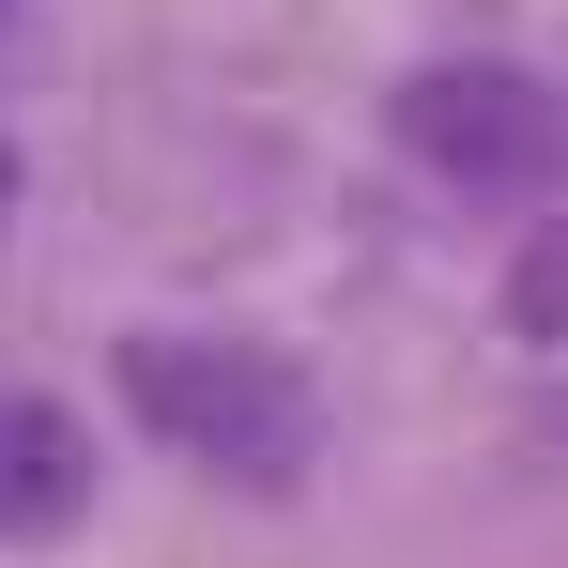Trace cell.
<instances>
[{
	"mask_svg": "<svg viewBox=\"0 0 568 568\" xmlns=\"http://www.w3.org/2000/svg\"><path fill=\"white\" fill-rule=\"evenodd\" d=\"M123 399H139L154 446H185V462L231 476V491H292V476L323 462L307 384H292L277 354H231V338H139V354H123Z\"/></svg>",
	"mask_w": 568,
	"mask_h": 568,
	"instance_id": "cell-1",
	"label": "cell"
},
{
	"mask_svg": "<svg viewBox=\"0 0 568 568\" xmlns=\"http://www.w3.org/2000/svg\"><path fill=\"white\" fill-rule=\"evenodd\" d=\"M0 185H16V170H0Z\"/></svg>",
	"mask_w": 568,
	"mask_h": 568,
	"instance_id": "cell-5",
	"label": "cell"
},
{
	"mask_svg": "<svg viewBox=\"0 0 568 568\" xmlns=\"http://www.w3.org/2000/svg\"><path fill=\"white\" fill-rule=\"evenodd\" d=\"M399 154L462 200H554L568 185V108L523 62H430V78H399Z\"/></svg>",
	"mask_w": 568,
	"mask_h": 568,
	"instance_id": "cell-2",
	"label": "cell"
},
{
	"mask_svg": "<svg viewBox=\"0 0 568 568\" xmlns=\"http://www.w3.org/2000/svg\"><path fill=\"white\" fill-rule=\"evenodd\" d=\"M78 491H93L78 415L16 384V399H0V538H62V523H78Z\"/></svg>",
	"mask_w": 568,
	"mask_h": 568,
	"instance_id": "cell-3",
	"label": "cell"
},
{
	"mask_svg": "<svg viewBox=\"0 0 568 568\" xmlns=\"http://www.w3.org/2000/svg\"><path fill=\"white\" fill-rule=\"evenodd\" d=\"M538 430H554V446H568V384H554V399H538Z\"/></svg>",
	"mask_w": 568,
	"mask_h": 568,
	"instance_id": "cell-4",
	"label": "cell"
}]
</instances>
